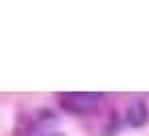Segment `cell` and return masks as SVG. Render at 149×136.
Listing matches in <instances>:
<instances>
[{"instance_id": "3", "label": "cell", "mask_w": 149, "mask_h": 136, "mask_svg": "<svg viewBox=\"0 0 149 136\" xmlns=\"http://www.w3.org/2000/svg\"><path fill=\"white\" fill-rule=\"evenodd\" d=\"M118 130H120L118 116H116V114H110V118H108V122H106V126H104V130H102V136H116Z\"/></svg>"}, {"instance_id": "2", "label": "cell", "mask_w": 149, "mask_h": 136, "mask_svg": "<svg viewBox=\"0 0 149 136\" xmlns=\"http://www.w3.org/2000/svg\"><path fill=\"white\" fill-rule=\"evenodd\" d=\"M125 122L131 128H143L149 122V106L143 98L131 100L125 110Z\"/></svg>"}, {"instance_id": "1", "label": "cell", "mask_w": 149, "mask_h": 136, "mask_svg": "<svg viewBox=\"0 0 149 136\" xmlns=\"http://www.w3.org/2000/svg\"><path fill=\"white\" fill-rule=\"evenodd\" d=\"M102 100H104V93H98V91H65L57 95L59 108L72 116H90L98 112Z\"/></svg>"}]
</instances>
